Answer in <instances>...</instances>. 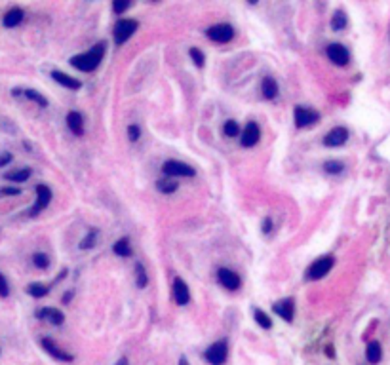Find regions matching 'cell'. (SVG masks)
Segmentation results:
<instances>
[{
  "label": "cell",
  "instance_id": "cell-1",
  "mask_svg": "<svg viewBox=\"0 0 390 365\" xmlns=\"http://www.w3.org/2000/svg\"><path fill=\"white\" fill-rule=\"evenodd\" d=\"M103 55H105V44L99 42V44L93 46L90 51H84V53H80V55H74V57L70 59V65L74 68H78V70H82V72H92V70H95V68L99 67V63L103 61Z\"/></svg>",
  "mask_w": 390,
  "mask_h": 365
},
{
  "label": "cell",
  "instance_id": "cell-2",
  "mask_svg": "<svg viewBox=\"0 0 390 365\" xmlns=\"http://www.w3.org/2000/svg\"><path fill=\"white\" fill-rule=\"evenodd\" d=\"M227 356H229V344H227V341L213 342L204 352L206 362L211 365H223L227 362Z\"/></svg>",
  "mask_w": 390,
  "mask_h": 365
},
{
  "label": "cell",
  "instance_id": "cell-3",
  "mask_svg": "<svg viewBox=\"0 0 390 365\" xmlns=\"http://www.w3.org/2000/svg\"><path fill=\"white\" fill-rule=\"evenodd\" d=\"M162 169L166 175H171V177H194V173H196L194 167H190L188 164H183V162H177V160L164 162Z\"/></svg>",
  "mask_w": 390,
  "mask_h": 365
},
{
  "label": "cell",
  "instance_id": "cell-4",
  "mask_svg": "<svg viewBox=\"0 0 390 365\" xmlns=\"http://www.w3.org/2000/svg\"><path fill=\"white\" fill-rule=\"evenodd\" d=\"M137 31V21L134 19H120L115 27V42L118 46H122L124 42H128L132 38V34Z\"/></svg>",
  "mask_w": 390,
  "mask_h": 365
},
{
  "label": "cell",
  "instance_id": "cell-5",
  "mask_svg": "<svg viewBox=\"0 0 390 365\" xmlns=\"http://www.w3.org/2000/svg\"><path fill=\"white\" fill-rule=\"evenodd\" d=\"M232 36H234V29L227 23H219V25H213L207 29V38H211L213 42H219V44L230 42Z\"/></svg>",
  "mask_w": 390,
  "mask_h": 365
},
{
  "label": "cell",
  "instance_id": "cell-6",
  "mask_svg": "<svg viewBox=\"0 0 390 365\" xmlns=\"http://www.w3.org/2000/svg\"><path fill=\"white\" fill-rule=\"evenodd\" d=\"M331 266H333V257H320L318 261H314L310 266H308V270H306V276L310 278V280H320L323 278L325 274L331 270Z\"/></svg>",
  "mask_w": 390,
  "mask_h": 365
},
{
  "label": "cell",
  "instance_id": "cell-7",
  "mask_svg": "<svg viewBox=\"0 0 390 365\" xmlns=\"http://www.w3.org/2000/svg\"><path fill=\"white\" fill-rule=\"evenodd\" d=\"M293 116H295V126L297 128H308L314 122H318V118H320V114L316 111H310L306 107H295Z\"/></svg>",
  "mask_w": 390,
  "mask_h": 365
},
{
  "label": "cell",
  "instance_id": "cell-8",
  "mask_svg": "<svg viewBox=\"0 0 390 365\" xmlns=\"http://www.w3.org/2000/svg\"><path fill=\"white\" fill-rule=\"evenodd\" d=\"M325 53H327L329 61H333V63H335V65H339V67L346 65V63H348V59H350V55H348V50H346L343 44H329V46H327V50H325Z\"/></svg>",
  "mask_w": 390,
  "mask_h": 365
},
{
  "label": "cell",
  "instance_id": "cell-9",
  "mask_svg": "<svg viewBox=\"0 0 390 365\" xmlns=\"http://www.w3.org/2000/svg\"><path fill=\"white\" fill-rule=\"evenodd\" d=\"M346 139H348V130L343 126H337L323 137V145L325 147H341L346 143Z\"/></svg>",
  "mask_w": 390,
  "mask_h": 365
},
{
  "label": "cell",
  "instance_id": "cell-10",
  "mask_svg": "<svg viewBox=\"0 0 390 365\" xmlns=\"http://www.w3.org/2000/svg\"><path fill=\"white\" fill-rule=\"evenodd\" d=\"M50 202H51V190L48 188L46 184H38L36 186V204L31 209V215H36L42 209H46Z\"/></svg>",
  "mask_w": 390,
  "mask_h": 365
},
{
  "label": "cell",
  "instance_id": "cell-11",
  "mask_svg": "<svg viewBox=\"0 0 390 365\" xmlns=\"http://www.w3.org/2000/svg\"><path fill=\"white\" fill-rule=\"evenodd\" d=\"M259 137H261V132H259V126L255 124V122H248V126L244 128V132H242V147H246V149H252L253 145H257L259 143Z\"/></svg>",
  "mask_w": 390,
  "mask_h": 365
},
{
  "label": "cell",
  "instance_id": "cell-12",
  "mask_svg": "<svg viewBox=\"0 0 390 365\" xmlns=\"http://www.w3.org/2000/svg\"><path fill=\"white\" fill-rule=\"evenodd\" d=\"M219 282H221V285L223 287H227L230 291H234V289H238L240 287V283H242V280H240V276L236 272H232L229 268H219Z\"/></svg>",
  "mask_w": 390,
  "mask_h": 365
},
{
  "label": "cell",
  "instance_id": "cell-13",
  "mask_svg": "<svg viewBox=\"0 0 390 365\" xmlns=\"http://www.w3.org/2000/svg\"><path fill=\"white\" fill-rule=\"evenodd\" d=\"M42 348L46 350L51 358H55V360H59V362H67V364L72 362V356L67 354L63 348H59V346L51 341V339H42Z\"/></svg>",
  "mask_w": 390,
  "mask_h": 365
},
{
  "label": "cell",
  "instance_id": "cell-14",
  "mask_svg": "<svg viewBox=\"0 0 390 365\" xmlns=\"http://www.w3.org/2000/svg\"><path fill=\"white\" fill-rule=\"evenodd\" d=\"M276 314L286 321H291L293 319V312H295V306H293V299H286V300H280L272 306Z\"/></svg>",
  "mask_w": 390,
  "mask_h": 365
},
{
  "label": "cell",
  "instance_id": "cell-15",
  "mask_svg": "<svg viewBox=\"0 0 390 365\" xmlns=\"http://www.w3.org/2000/svg\"><path fill=\"white\" fill-rule=\"evenodd\" d=\"M173 297H175V300H177V304H188V300H190V293H188V285L185 283V280L181 278H175V282H173Z\"/></svg>",
  "mask_w": 390,
  "mask_h": 365
},
{
  "label": "cell",
  "instance_id": "cell-16",
  "mask_svg": "<svg viewBox=\"0 0 390 365\" xmlns=\"http://www.w3.org/2000/svg\"><path fill=\"white\" fill-rule=\"evenodd\" d=\"M67 126H69V130L76 137L84 135V118H82L80 113L70 111V113L67 114Z\"/></svg>",
  "mask_w": 390,
  "mask_h": 365
},
{
  "label": "cell",
  "instance_id": "cell-17",
  "mask_svg": "<svg viewBox=\"0 0 390 365\" xmlns=\"http://www.w3.org/2000/svg\"><path fill=\"white\" fill-rule=\"evenodd\" d=\"M51 78H53L57 84H61V86H65V88H69V90H78V88L82 86L80 80H76L74 76H69V74H65V72H59V70H53V72H51Z\"/></svg>",
  "mask_w": 390,
  "mask_h": 365
},
{
  "label": "cell",
  "instance_id": "cell-18",
  "mask_svg": "<svg viewBox=\"0 0 390 365\" xmlns=\"http://www.w3.org/2000/svg\"><path fill=\"white\" fill-rule=\"evenodd\" d=\"M38 318L42 319H48L50 323H53V325H61L63 321H65V316H63V312H59L57 308H42V310H38V314H36Z\"/></svg>",
  "mask_w": 390,
  "mask_h": 365
},
{
  "label": "cell",
  "instance_id": "cell-19",
  "mask_svg": "<svg viewBox=\"0 0 390 365\" xmlns=\"http://www.w3.org/2000/svg\"><path fill=\"white\" fill-rule=\"evenodd\" d=\"M366 358H367V362H369L371 365L379 364V362L383 360V348H381V344H379L377 341H371L369 344H367Z\"/></svg>",
  "mask_w": 390,
  "mask_h": 365
},
{
  "label": "cell",
  "instance_id": "cell-20",
  "mask_svg": "<svg viewBox=\"0 0 390 365\" xmlns=\"http://www.w3.org/2000/svg\"><path fill=\"white\" fill-rule=\"evenodd\" d=\"M21 21H23V10H21V8H12V10L4 16V27H8V29L17 27Z\"/></svg>",
  "mask_w": 390,
  "mask_h": 365
},
{
  "label": "cell",
  "instance_id": "cell-21",
  "mask_svg": "<svg viewBox=\"0 0 390 365\" xmlns=\"http://www.w3.org/2000/svg\"><path fill=\"white\" fill-rule=\"evenodd\" d=\"M261 91H263V95H265L267 99H274L276 95H278V84H276V80L272 76H265V78H263V82H261Z\"/></svg>",
  "mask_w": 390,
  "mask_h": 365
},
{
  "label": "cell",
  "instance_id": "cell-22",
  "mask_svg": "<svg viewBox=\"0 0 390 365\" xmlns=\"http://www.w3.org/2000/svg\"><path fill=\"white\" fill-rule=\"evenodd\" d=\"M31 169L29 167H21V169H16V171H10V173H6V179L12 182H25L29 177H31Z\"/></svg>",
  "mask_w": 390,
  "mask_h": 365
},
{
  "label": "cell",
  "instance_id": "cell-23",
  "mask_svg": "<svg viewBox=\"0 0 390 365\" xmlns=\"http://www.w3.org/2000/svg\"><path fill=\"white\" fill-rule=\"evenodd\" d=\"M113 251L120 257H132V246H130V240L128 238H122L118 240L115 246H113Z\"/></svg>",
  "mask_w": 390,
  "mask_h": 365
},
{
  "label": "cell",
  "instance_id": "cell-24",
  "mask_svg": "<svg viewBox=\"0 0 390 365\" xmlns=\"http://www.w3.org/2000/svg\"><path fill=\"white\" fill-rule=\"evenodd\" d=\"M27 293H29L31 297L40 299V297L48 295V287L46 285H42V283H31V285L27 287Z\"/></svg>",
  "mask_w": 390,
  "mask_h": 365
},
{
  "label": "cell",
  "instance_id": "cell-25",
  "mask_svg": "<svg viewBox=\"0 0 390 365\" xmlns=\"http://www.w3.org/2000/svg\"><path fill=\"white\" fill-rule=\"evenodd\" d=\"M25 95H27V99H31V101H34V103H38L40 107H48V99L44 95H40L36 90H25Z\"/></svg>",
  "mask_w": 390,
  "mask_h": 365
},
{
  "label": "cell",
  "instance_id": "cell-26",
  "mask_svg": "<svg viewBox=\"0 0 390 365\" xmlns=\"http://www.w3.org/2000/svg\"><path fill=\"white\" fill-rule=\"evenodd\" d=\"M331 27H333V31H343L346 27V16L343 12H335V16L331 19Z\"/></svg>",
  "mask_w": 390,
  "mask_h": 365
},
{
  "label": "cell",
  "instance_id": "cell-27",
  "mask_svg": "<svg viewBox=\"0 0 390 365\" xmlns=\"http://www.w3.org/2000/svg\"><path fill=\"white\" fill-rule=\"evenodd\" d=\"M255 321H257L263 329H271V327H272V319L269 318L263 310H255Z\"/></svg>",
  "mask_w": 390,
  "mask_h": 365
},
{
  "label": "cell",
  "instance_id": "cell-28",
  "mask_svg": "<svg viewBox=\"0 0 390 365\" xmlns=\"http://www.w3.org/2000/svg\"><path fill=\"white\" fill-rule=\"evenodd\" d=\"M136 276H137V287H145L147 285V282H149V278H147V270H145V266L141 265V263H137L136 265Z\"/></svg>",
  "mask_w": 390,
  "mask_h": 365
},
{
  "label": "cell",
  "instance_id": "cell-29",
  "mask_svg": "<svg viewBox=\"0 0 390 365\" xmlns=\"http://www.w3.org/2000/svg\"><path fill=\"white\" fill-rule=\"evenodd\" d=\"M223 132H225V135L227 137H238V133H240V126H238L234 120H229V122L223 126Z\"/></svg>",
  "mask_w": 390,
  "mask_h": 365
},
{
  "label": "cell",
  "instance_id": "cell-30",
  "mask_svg": "<svg viewBox=\"0 0 390 365\" xmlns=\"http://www.w3.org/2000/svg\"><path fill=\"white\" fill-rule=\"evenodd\" d=\"M156 186H158V190L164 192V194H171V192L177 190V182H173V181H158Z\"/></svg>",
  "mask_w": 390,
  "mask_h": 365
},
{
  "label": "cell",
  "instance_id": "cell-31",
  "mask_svg": "<svg viewBox=\"0 0 390 365\" xmlns=\"http://www.w3.org/2000/svg\"><path fill=\"white\" fill-rule=\"evenodd\" d=\"M33 263H34L36 268H48V266H50V257L44 255V253H36V255L33 257Z\"/></svg>",
  "mask_w": 390,
  "mask_h": 365
},
{
  "label": "cell",
  "instance_id": "cell-32",
  "mask_svg": "<svg viewBox=\"0 0 390 365\" xmlns=\"http://www.w3.org/2000/svg\"><path fill=\"white\" fill-rule=\"evenodd\" d=\"M190 57H192V61H194V65H198V67H204V61H206V57H204V53L198 50V48H190Z\"/></svg>",
  "mask_w": 390,
  "mask_h": 365
},
{
  "label": "cell",
  "instance_id": "cell-33",
  "mask_svg": "<svg viewBox=\"0 0 390 365\" xmlns=\"http://www.w3.org/2000/svg\"><path fill=\"white\" fill-rule=\"evenodd\" d=\"M343 164L341 162H333V160H329V162H325L323 164V169L327 171V173H341L343 171Z\"/></svg>",
  "mask_w": 390,
  "mask_h": 365
},
{
  "label": "cell",
  "instance_id": "cell-34",
  "mask_svg": "<svg viewBox=\"0 0 390 365\" xmlns=\"http://www.w3.org/2000/svg\"><path fill=\"white\" fill-rule=\"evenodd\" d=\"M95 236H97V230H92V234H88L82 244H80V249H88V248H93L95 246Z\"/></svg>",
  "mask_w": 390,
  "mask_h": 365
},
{
  "label": "cell",
  "instance_id": "cell-35",
  "mask_svg": "<svg viewBox=\"0 0 390 365\" xmlns=\"http://www.w3.org/2000/svg\"><path fill=\"white\" fill-rule=\"evenodd\" d=\"M128 8H130V2H128V0H122V2H120V0H115V2H113L115 14H122V12H126Z\"/></svg>",
  "mask_w": 390,
  "mask_h": 365
},
{
  "label": "cell",
  "instance_id": "cell-36",
  "mask_svg": "<svg viewBox=\"0 0 390 365\" xmlns=\"http://www.w3.org/2000/svg\"><path fill=\"white\" fill-rule=\"evenodd\" d=\"M8 295H10V285H8L6 278H4V274L0 272V297H8Z\"/></svg>",
  "mask_w": 390,
  "mask_h": 365
},
{
  "label": "cell",
  "instance_id": "cell-37",
  "mask_svg": "<svg viewBox=\"0 0 390 365\" xmlns=\"http://www.w3.org/2000/svg\"><path fill=\"white\" fill-rule=\"evenodd\" d=\"M139 135H141V130H139V126L132 124V126L128 128V137H130V141H137Z\"/></svg>",
  "mask_w": 390,
  "mask_h": 365
},
{
  "label": "cell",
  "instance_id": "cell-38",
  "mask_svg": "<svg viewBox=\"0 0 390 365\" xmlns=\"http://www.w3.org/2000/svg\"><path fill=\"white\" fill-rule=\"evenodd\" d=\"M12 160H14V156H12L10 152H0V167L8 166V164H10Z\"/></svg>",
  "mask_w": 390,
  "mask_h": 365
},
{
  "label": "cell",
  "instance_id": "cell-39",
  "mask_svg": "<svg viewBox=\"0 0 390 365\" xmlns=\"http://www.w3.org/2000/svg\"><path fill=\"white\" fill-rule=\"evenodd\" d=\"M0 192H2V194H6V196H17L21 190H19V188H12V186H4Z\"/></svg>",
  "mask_w": 390,
  "mask_h": 365
},
{
  "label": "cell",
  "instance_id": "cell-40",
  "mask_svg": "<svg viewBox=\"0 0 390 365\" xmlns=\"http://www.w3.org/2000/svg\"><path fill=\"white\" fill-rule=\"evenodd\" d=\"M263 232H265V234L271 232V219H265V223H263Z\"/></svg>",
  "mask_w": 390,
  "mask_h": 365
},
{
  "label": "cell",
  "instance_id": "cell-41",
  "mask_svg": "<svg viewBox=\"0 0 390 365\" xmlns=\"http://www.w3.org/2000/svg\"><path fill=\"white\" fill-rule=\"evenodd\" d=\"M116 365H128V360H126V358H120V360L116 362Z\"/></svg>",
  "mask_w": 390,
  "mask_h": 365
},
{
  "label": "cell",
  "instance_id": "cell-42",
  "mask_svg": "<svg viewBox=\"0 0 390 365\" xmlns=\"http://www.w3.org/2000/svg\"><path fill=\"white\" fill-rule=\"evenodd\" d=\"M179 365H190V364L187 362V358H181V360H179Z\"/></svg>",
  "mask_w": 390,
  "mask_h": 365
},
{
  "label": "cell",
  "instance_id": "cell-43",
  "mask_svg": "<svg viewBox=\"0 0 390 365\" xmlns=\"http://www.w3.org/2000/svg\"><path fill=\"white\" fill-rule=\"evenodd\" d=\"M70 297H72V293H67V295L63 297V300H65V302H69V300H70Z\"/></svg>",
  "mask_w": 390,
  "mask_h": 365
}]
</instances>
